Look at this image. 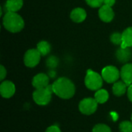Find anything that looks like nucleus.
I'll return each mask as SVG.
<instances>
[{
    "label": "nucleus",
    "mask_w": 132,
    "mask_h": 132,
    "mask_svg": "<svg viewBox=\"0 0 132 132\" xmlns=\"http://www.w3.org/2000/svg\"><path fill=\"white\" fill-rule=\"evenodd\" d=\"M49 81L50 78L46 74L38 73L33 77L32 84L36 89H41L46 87L49 85Z\"/></svg>",
    "instance_id": "nucleus-10"
},
{
    "label": "nucleus",
    "mask_w": 132,
    "mask_h": 132,
    "mask_svg": "<svg viewBox=\"0 0 132 132\" xmlns=\"http://www.w3.org/2000/svg\"><path fill=\"white\" fill-rule=\"evenodd\" d=\"M128 99L130 100V101L132 102V84H131L130 86H128Z\"/></svg>",
    "instance_id": "nucleus-26"
},
{
    "label": "nucleus",
    "mask_w": 132,
    "mask_h": 132,
    "mask_svg": "<svg viewBox=\"0 0 132 132\" xmlns=\"http://www.w3.org/2000/svg\"><path fill=\"white\" fill-rule=\"evenodd\" d=\"M121 77L128 86L132 84V63L125 64L120 71Z\"/></svg>",
    "instance_id": "nucleus-11"
},
{
    "label": "nucleus",
    "mask_w": 132,
    "mask_h": 132,
    "mask_svg": "<svg viewBox=\"0 0 132 132\" xmlns=\"http://www.w3.org/2000/svg\"><path fill=\"white\" fill-rule=\"evenodd\" d=\"M88 5L92 8H99L103 5L104 0H85Z\"/></svg>",
    "instance_id": "nucleus-23"
},
{
    "label": "nucleus",
    "mask_w": 132,
    "mask_h": 132,
    "mask_svg": "<svg viewBox=\"0 0 132 132\" xmlns=\"http://www.w3.org/2000/svg\"><path fill=\"white\" fill-rule=\"evenodd\" d=\"M131 122H132V114H131Z\"/></svg>",
    "instance_id": "nucleus-29"
},
{
    "label": "nucleus",
    "mask_w": 132,
    "mask_h": 132,
    "mask_svg": "<svg viewBox=\"0 0 132 132\" xmlns=\"http://www.w3.org/2000/svg\"><path fill=\"white\" fill-rule=\"evenodd\" d=\"M103 77L99 73L88 70L84 79L86 87L90 90H98L103 85Z\"/></svg>",
    "instance_id": "nucleus-4"
},
{
    "label": "nucleus",
    "mask_w": 132,
    "mask_h": 132,
    "mask_svg": "<svg viewBox=\"0 0 132 132\" xmlns=\"http://www.w3.org/2000/svg\"><path fill=\"white\" fill-rule=\"evenodd\" d=\"M98 15L100 19L104 22H110L114 17V12L111 6L103 5L99 9Z\"/></svg>",
    "instance_id": "nucleus-9"
},
{
    "label": "nucleus",
    "mask_w": 132,
    "mask_h": 132,
    "mask_svg": "<svg viewBox=\"0 0 132 132\" xmlns=\"http://www.w3.org/2000/svg\"><path fill=\"white\" fill-rule=\"evenodd\" d=\"M15 91L14 84L9 80L3 81L0 85V94L4 98H10L12 97Z\"/></svg>",
    "instance_id": "nucleus-8"
},
{
    "label": "nucleus",
    "mask_w": 132,
    "mask_h": 132,
    "mask_svg": "<svg viewBox=\"0 0 132 132\" xmlns=\"http://www.w3.org/2000/svg\"><path fill=\"white\" fill-rule=\"evenodd\" d=\"M49 74H50V77H51L52 78H53V77H54L56 76V73H55L54 71H53V70L50 71Z\"/></svg>",
    "instance_id": "nucleus-28"
},
{
    "label": "nucleus",
    "mask_w": 132,
    "mask_h": 132,
    "mask_svg": "<svg viewBox=\"0 0 132 132\" xmlns=\"http://www.w3.org/2000/svg\"><path fill=\"white\" fill-rule=\"evenodd\" d=\"M53 93V85H48L45 88L36 89L32 94V98L37 104L46 105L50 102Z\"/></svg>",
    "instance_id": "nucleus-3"
},
{
    "label": "nucleus",
    "mask_w": 132,
    "mask_h": 132,
    "mask_svg": "<svg viewBox=\"0 0 132 132\" xmlns=\"http://www.w3.org/2000/svg\"><path fill=\"white\" fill-rule=\"evenodd\" d=\"M23 5V0H7L5 3V9L7 12H16Z\"/></svg>",
    "instance_id": "nucleus-15"
},
{
    "label": "nucleus",
    "mask_w": 132,
    "mask_h": 132,
    "mask_svg": "<svg viewBox=\"0 0 132 132\" xmlns=\"http://www.w3.org/2000/svg\"><path fill=\"white\" fill-rule=\"evenodd\" d=\"M121 132H132V122L129 121H124L119 125Z\"/></svg>",
    "instance_id": "nucleus-19"
},
{
    "label": "nucleus",
    "mask_w": 132,
    "mask_h": 132,
    "mask_svg": "<svg viewBox=\"0 0 132 132\" xmlns=\"http://www.w3.org/2000/svg\"><path fill=\"white\" fill-rule=\"evenodd\" d=\"M111 41L114 45H121L122 43V33L120 32H114L111 36Z\"/></svg>",
    "instance_id": "nucleus-20"
},
{
    "label": "nucleus",
    "mask_w": 132,
    "mask_h": 132,
    "mask_svg": "<svg viewBox=\"0 0 132 132\" xmlns=\"http://www.w3.org/2000/svg\"><path fill=\"white\" fill-rule=\"evenodd\" d=\"M116 57L117 59L121 63H127L131 57V52L128 48H122L121 47L116 52Z\"/></svg>",
    "instance_id": "nucleus-13"
},
{
    "label": "nucleus",
    "mask_w": 132,
    "mask_h": 132,
    "mask_svg": "<svg viewBox=\"0 0 132 132\" xmlns=\"http://www.w3.org/2000/svg\"><path fill=\"white\" fill-rule=\"evenodd\" d=\"M5 76H6V70L2 65H1L0 66V80H3Z\"/></svg>",
    "instance_id": "nucleus-25"
},
{
    "label": "nucleus",
    "mask_w": 132,
    "mask_h": 132,
    "mask_svg": "<svg viewBox=\"0 0 132 132\" xmlns=\"http://www.w3.org/2000/svg\"><path fill=\"white\" fill-rule=\"evenodd\" d=\"M58 63H59V60L57 59V57L54 56H52L50 57H49L46 60V65L49 68H51V69H53L55 67H57L58 65Z\"/></svg>",
    "instance_id": "nucleus-22"
},
{
    "label": "nucleus",
    "mask_w": 132,
    "mask_h": 132,
    "mask_svg": "<svg viewBox=\"0 0 132 132\" xmlns=\"http://www.w3.org/2000/svg\"><path fill=\"white\" fill-rule=\"evenodd\" d=\"M92 132H111L110 127L104 124H98L93 128Z\"/></svg>",
    "instance_id": "nucleus-21"
},
{
    "label": "nucleus",
    "mask_w": 132,
    "mask_h": 132,
    "mask_svg": "<svg viewBox=\"0 0 132 132\" xmlns=\"http://www.w3.org/2000/svg\"><path fill=\"white\" fill-rule=\"evenodd\" d=\"M121 47H132V27L127 28L122 32V43L121 45Z\"/></svg>",
    "instance_id": "nucleus-14"
},
{
    "label": "nucleus",
    "mask_w": 132,
    "mask_h": 132,
    "mask_svg": "<svg viewBox=\"0 0 132 132\" xmlns=\"http://www.w3.org/2000/svg\"><path fill=\"white\" fill-rule=\"evenodd\" d=\"M127 87H128V85L124 81H117V82L114 83V85L112 87L114 94L118 97L122 96L128 90Z\"/></svg>",
    "instance_id": "nucleus-16"
},
{
    "label": "nucleus",
    "mask_w": 132,
    "mask_h": 132,
    "mask_svg": "<svg viewBox=\"0 0 132 132\" xmlns=\"http://www.w3.org/2000/svg\"><path fill=\"white\" fill-rule=\"evenodd\" d=\"M53 93L62 99H70L75 94L73 83L67 77L57 79L53 84Z\"/></svg>",
    "instance_id": "nucleus-1"
},
{
    "label": "nucleus",
    "mask_w": 132,
    "mask_h": 132,
    "mask_svg": "<svg viewBox=\"0 0 132 132\" xmlns=\"http://www.w3.org/2000/svg\"><path fill=\"white\" fill-rule=\"evenodd\" d=\"M38 51L39 52V53L41 54V56H46L50 52V49L51 46L50 45V43L46 41H40L38 44H37V48Z\"/></svg>",
    "instance_id": "nucleus-18"
},
{
    "label": "nucleus",
    "mask_w": 132,
    "mask_h": 132,
    "mask_svg": "<svg viewBox=\"0 0 132 132\" xmlns=\"http://www.w3.org/2000/svg\"><path fill=\"white\" fill-rule=\"evenodd\" d=\"M4 28L10 32H19L25 26L23 19L16 12H7L2 20Z\"/></svg>",
    "instance_id": "nucleus-2"
},
{
    "label": "nucleus",
    "mask_w": 132,
    "mask_h": 132,
    "mask_svg": "<svg viewBox=\"0 0 132 132\" xmlns=\"http://www.w3.org/2000/svg\"><path fill=\"white\" fill-rule=\"evenodd\" d=\"M109 98L108 92L104 89H100L96 91L94 95V99L98 104H104L108 101Z\"/></svg>",
    "instance_id": "nucleus-17"
},
{
    "label": "nucleus",
    "mask_w": 132,
    "mask_h": 132,
    "mask_svg": "<svg viewBox=\"0 0 132 132\" xmlns=\"http://www.w3.org/2000/svg\"><path fill=\"white\" fill-rule=\"evenodd\" d=\"M97 104L98 103L94 98H84L79 104V110L84 114L90 115L96 111Z\"/></svg>",
    "instance_id": "nucleus-5"
},
{
    "label": "nucleus",
    "mask_w": 132,
    "mask_h": 132,
    "mask_svg": "<svg viewBox=\"0 0 132 132\" xmlns=\"http://www.w3.org/2000/svg\"><path fill=\"white\" fill-rule=\"evenodd\" d=\"M46 132H61V131H60V128L58 126H56V125H52V126L49 127L46 129Z\"/></svg>",
    "instance_id": "nucleus-24"
},
{
    "label": "nucleus",
    "mask_w": 132,
    "mask_h": 132,
    "mask_svg": "<svg viewBox=\"0 0 132 132\" xmlns=\"http://www.w3.org/2000/svg\"><path fill=\"white\" fill-rule=\"evenodd\" d=\"M41 54L37 49H30L26 51L24 56V63L28 67H34L39 64Z\"/></svg>",
    "instance_id": "nucleus-7"
},
{
    "label": "nucleus",
    "mask_w": 132,
    "mask_h": 132,
    "mask_svg": "<svg viewBox=\"0 0 132 132\" xmlns=\"http://www.w3.org/2000/svg\"><path fill=\"white\" fill-rule=\"evenodd\" d=\"M87 18V12L82 8H76L70 13V19L77 23L82 22Z\"/></svg>",
    "instance_id": "nucleus-12"
},
{
    "label": "nucleus",
    "mask_w": 132,
    "mask_h": 132,
    "mask_svg": "<svg viewBox=\"0 0 132 132\" xmlns=\"http://www.w3.org/2000/svg\"><path fill=\"white\" fill-rule=\"evenodd\" d=\"M115 3V0H104V5H108V6H113Z\"/></svg>",
    "instance_id": "nucleus-27"
},
{
    "label": "nucleus",
    "mask_w": 132,
    "mask_h": 132,
    "mask_svg": "<svg viewBox=\"0 0 132 132\" xmlns=\"http://www.w3.org/2000/svg\"><path fill=\"white\" fill-rule=\"evenodd\" d=\"M101 76L107 83L113 84L118 80L121 77V73L118 70L117 67L114 66H108L105 67L101 72Z\"/></svg>",
    "instance_id": "nucleus-6"
}]
</instances>
